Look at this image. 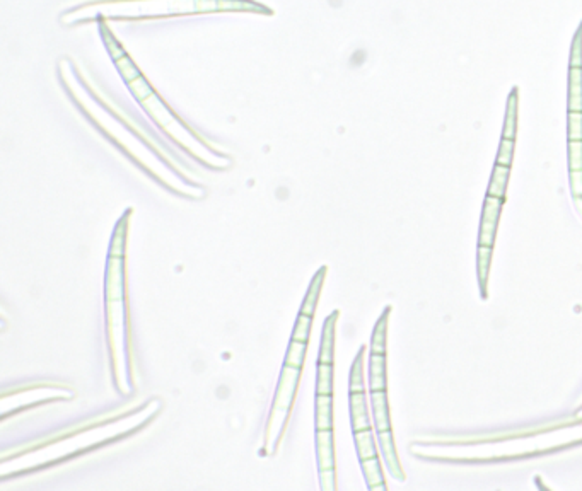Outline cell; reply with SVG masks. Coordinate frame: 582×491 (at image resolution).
<instances>
[{
	"label": "cell",
	"instance_id": "obj_27",
	"mask_svg": "<svg viewBox=\"0 0 582 491\" xmlns=\"http://www.w3.org/2000/svg\"><path fill=\"white\" fill-rule=\"evenodd\" d=\"M570 171H582V140H569Z\"/></svg>",
	"mask_w": 582,
	"mask_h": 491
},
{
	"label": "cell",
	"instance_id": "obj_8",
	"mask_svg": "<svg viewBox=\"0 0 582 491\" xmlns=\"http://www.w3.org/2000/svg\"><path fill=\"white\" fill-rule=\"evenodd\" d=\"M349 402H350V416H352L354 432L372 429L365 393H350Z\"/></svg>",
	"mask_w": 582,
	"mask_h": 491
},
{
	"label": "cell",
	"instance_id": "obj_15",
	"mask_svg": "<svg viewBox=\"0 0 582 491\" xmlns=\"http://www.w3.org/2000/svg\"><path fill=\"white\" fill-rule=\"evenodd\" d=\"M492 263V247L491 246H478L477 251V277L480 294L484 299H487V285H488V271H491Z\"/></svg>",
	"mask_w": 582,
	"mask_h": 491
},
{
	"label": "cell",
	"instance_id": "obj_6",
	"mask_svg": "<svg viewBox=\"0 0 582 491\" xmlns=\"http://www.w3.org/2000/svg\"><path fill=\"white\" fill-rule=\"evenodd\" d=\"M125 258L108 256L105 275V297L106 300L125 299Z\"/></svg>",
	"mask_w": 582,
	"mask_h": 491
},
{
	"label": "cell",
	"instance_id": "obj_31",
	"mask_svg": "<svg viewBox=\"0 0 582 491\" xmlns=\"http://www.w3.org/2000/svg\"><path fill=\"white\" fill-rule=\"evenodd\" d=\"M570 190L576 198L582 196V171H570Z\"/></svg>",
	"mask_w": 582,
	"mask_h": 491
},
{
	"label": "cell",
	"instance_id": "obj_12",
	"mask_svg": "<svg viewBox=\"0 0 582 491\" xmlns=\"http://www.w3.org/2000/svg\"><path fill=\"white\" fill-rule=\"evenodd\" d=\"M369 387L371 391H386V355L371 353L369 358Z\"/></svg>",
	"mask_w": 582,
	"mask_h": 491
},
{
	"label": "cell",
	"instance_id": "obj_4",
	"mask_svg": "<svg viewBox=\"0 0 582 491\" xmlns=\"http://www.w3.org/2000/svg\"><path fill=\"white\" fill-rule=\"evenodd\" d=\"M127 302L122 300H106V328H108V348L111 352V362H116V356L125 355V326Z\"/></svg>",
	"mask_w": 582,
	"mask_h": 491
},
{
	"label": "cell",
	"instance_id": "obj_24",
	"mask_svg": "<svg viewBox=\"0 0 582 491\" xmlns=\"http://www.w3.org/2000/svg\"><path fill=\"white\" fill-rule=\"evenodd\" d=\"M316 394L333 396V363H318Z\"/></svg>",
	"mask_w": 582,
	"mask_h": 491
},
{
	"label": "cell",
	"instance_id": "obj_7",
	"mask_svg": "<svg viewBox=\"0 0 582 491\" xmlns=\"http://www.w3.org/2000/svg\"><path fill=\"white\" fill-rule=\"evenodd\" d=\"M316 457L319 469L335 468L333 430H316Z\"/></svg>",
	"mask_w": 582,
	"mask_h": 491
},
{
	"label": "cell",
	"instance_id": "obj_22",
	"mask_svg": "<svg viewBox=\"0 0 582 491\" xmlns=\"http://www.w3.org/2000/svg\"><path fill=\"white\" fill-rule=\"evenodd\" d=\"M130 212H127L125 217L118 222L115 227V234L111 238V246H109V256H123L125 258V242H127V229H129Z\"/></svg>",
	"mask_w": 582,
	"mask_h": 491
},
{
	"label": "cell",
	"instance_id": "obj_10",
	"mask_svg": "<svg viewBox=\"0 0 582 491\" xmlns=\"http://www.w3.org/2000/svg\"><path fill=\"white\" fill-rule=\"evenodd\" d=\"M338 310H333L323 324L321 348H319L318 363H333V346H335V324L338 321Z\"/></svg>",
	"mask_w": 582,
	"mask_h": 491
},
{
	"label": "cell",
	"instance_id": "obj_11",
	"mask_svg": "<svg viewBox=\"0 0 582 491\" xmlns=\"http://www.w3.org/2000/svg\"><path fill=\"white\" fill-rule=\"evenodd\" d=\"M372 416H374V426L378 432L391 430V420H389L388 394L386 391H371Z\"/></svg>",
	"mask_w": 582,
	"mask_h": 491
},
{
	"label": "cell",
	"instance_id": "obj_16",
	"mask_svg": "<svg viewBox=\"0 0 582 491\" xmlns=\"http://www.w3.org/2000/svg\"><path fill=\"white\" fill-rule=\"evenodd\" d=\"M362 472L365 476V483H367L369 490H386L385 485V476H382L381 462H379V457H371L360 461Z\"/></svg>",
	"mask_w": 582,
	"mask_h": 491
},
{
	"label": "cell",
	"instance_id": "obj_2",
	"mask_svg": "<svg viewBox=\"0 0 582 491\" xmlns=\"http://www.w3.org/2000/svg\"><path fill=\"white\" fill-rule=\"evenodd\" d=\"M101 36L103 40H105L106 47L109 49V55L115 60L116 67H118L122 76L127 79L130 91H132L135 98L142 102V106L147 109V113L152 116V119H154L171 139H175L181 147L186 148L188 152H193L195 157H198V152H207V148L204 147L200 139H198L191 130H188L181 119L173 115L171 109L159 99L158 94L152 91V87L145 82V79L140 76L137 67L133 65V62L129 58V55L123 52L122 47L116 43V40L113 38V34L109 33V30L105 24L101 26Z\"/></svg>",
	"mask_w": 582,
	"mask_h": 491
},
{
	"label": "cell",
	"instance_id": "obj_18",
	"mask_svg": "<svg viewBox=\"0 0 582 491\" xmlns=\"http://www.w3.org/2000/svg\"><path fill=\"white\" fill-rule=\"evenodd\" d=\"M569 111H582V65L570 67Z\"/></svg>",
	"mask_w": 582,
	"mask_h": 491
},
{
	"label": "cell",
	"instance_id": "obj_30",
	"mask_svg": "<svg viewBox=\"0 0 582 491\" xmlns=\"http://www.w3.org/2000/svg\"><path fill=\"white\" fill-rule=\"evenodd\" d=\"M319 485H321L323 491H335L336 490L335 468L319 469Z\"/></svg>",
	"mask_w": 582,
	"mask_h": 491
},
{
	"label": "cell",
	"instance_id": "obj_14",
	"mask_svg": "<svg viewBox=\"0 0 582 491\" xmlns=\"http://www.w3.org/2000/svg\"><path fill=\"white\" fill-rule=\"evenodd\" d=\"M326 270H328L326 266L319 268L318 273H316L313 280H311L310 288H308V294L306 297H304L303 306H301V314H308V316H314L316 314V306H318L319 294H321V287L326 277Z\"/></svg>",
	"mask_w": 582,
	"mask_h": 491
},
{
	"label": "cell",
	"instance_id": "obj_5",
	"mask_svg": "<svg viewBox=\"0 0 582 491\" xmlns=\"http://www.w3.org/2000/svg\"><path fill=\"white\" fill-rule=\"evenodd\" d=\"M504 198L488 196L484 201V210H482L480 232H478V246H491L495 244L497 227H499L500 212H502Z\"/></svg>",
	"mask_w": 582,
	"mask_h": 491
},
{
	"label": "cell",
	"instance_id": "obj_21",
	"mask_svg": "<svg viewBox=\"0 0 582 491\" xmlns=\"http://www.w3.org/2000/svg\"><path fill=\"white\" fill-rule=\"evenodd\" d=\"M364 353H365V346H362L357 353V358L354 360L352 363V370H350V384H349L350 393H365Z\"/></svg>",
	"mask_w": 582,
	"mask_h": 491
},
{
	"label": "cell",
	"instance_id": "obj_17",
	"mask_svg": "<svg viewBox=\"0 0 582 491\" xmlns=\"http://www.w3.org/2000/svg\"><path fill=\"white\" fill-rule=\"evenodd\" d=\"M354 440H356L357 455L360 461L371 457H378V447H376V437L372 429L354 432Z\"/></svg>",
	"mask_w": 582,
	"mask_h": 491
},
{
	"label": "cell",
	"instance_id": "obj_1",
	"mask_svg": "<svg viewBox=\"0 0 582 491\" xmlns=\"http://www.w3.org/2000/svg\"><path fill=\"white\" fill-rule=\"evenodd\" d=\"M87 9L94 12L72 10L69 21L89 19H144V17L175 16V14H200L215 12V10H261L263 7L241 0H105V2L89 3Z\"/></svg>",
	"mask_w": 582,
	"mask_h": 491
},
{
	"label": "cell",
	"instance_id": "obj_26",
	"mask_svg": "<svg viewBox=\"0 0 582 491\" xmlns=\"http://www.w3.org/2000/svg\"><path fill=\"white\" fill-rule=\"evenodd\" d=\"M313 317L314 316H308V314L299 312V316H297V321H296V326H294L292 340L304 341V343H308V341H310L311 326H313Z\"/></svg>",
	"mask_w": 582,
	"mask_h": 491
},
{
	"label": "cell",
	"instance_id": "obj_29",
	"mask_svg": "<svg viewBox=\"0 0 582 491\" xmlns=\"http://www.w3.org/2000/svg\"><path fill=\"white\" fill-rule=\"evenodd\" d=\"M569 140H582V111H569Z\"/></svg>",
	"mask_w": 582,
	"mask_h": 491
},
{
	"label": "cell",
	"instance_id": "obj_28",
	"mask_svg": "<svg viewBox=\"0 0 582 491\" xmlns=\"http://www.w3.org/2000/svg\"><path fill=\"white\" fill-rule=\"evenodd\" d=\"M514 155V140L502 139L499 146V154H497V164L500 165H513Z\"/></svg>",
	"mask_w": 582,
	"mask_h": 491
},
{
	"label": "cell",
	"instance_id": "obj_20",
	"mask_svg": "<svg viewBox=\"0 0 582 491\" xmlns=\"http://www.w3.org/2000/svg\"><path fill=\"white\" fill-rule=\"evenodd\" d=\"M509 174H510V165L495 164V168H493V171H492L491 185H488V196L506 198V190H507V181H509Z\"/></svg>",
	"mask_w": 582,
	"mask_h": 491
},
{
	"label": "cell",
	"instance_id": "obj_19",
	"mask_svg": "<svg viewBox=\"0 0 582 491\" xmlns=\"http://www.w3.org/2000/svg\"><path fill=\"white\" fill-rule=\"evenodd\" d=\"M391 307H386L382 316L376 323L371 338V353H385L386 355V331H388V317Z\"/></svg>",
	"mask_w": 582,
	"mask_h": 491
},
{
	"label": "cell",
	"instance_id": "obj_23",
	"mask_svg": "<svg viewBox=\"0 0 582 491\" xmlns=\"http://www.w3.org/2000/svg\"><path fill=\"white\" fill-rule=\"evenodd\" d=\"M308 353V343L304 341H296L292 340L287 346V355L285 360H283V365L296 367V369H303L304 358H306Z\"/></svg>",
	"mask_w": 582,
	"mask_h": 491
},
{
	"label": "cell",
	"instance_id": "obj_3",
	"mask_svg": "<svg viewBox=\"0 0 582 491\" xmlns=\"http://www.w3.org/2000/svg\"><path fill=\"white\" fill-rule=\"evenodd\" d=\"M301 374H303V369H296V367L290 365H283L282 372H280L279 386H277L272 411H270L267 422V430H265V452L267 454H275L277 448H279L280 440H282L283 432H285L287 422H289L294 399H296Z\"/></svg>",
	"mask_w": 582,
	"mask_h": 491
},
{
	"label": "cell",
	"instance_id": "obj_25",
	"mask_svg": "<svg viewBox=\"0 0 582 491\" xmlns=\"http://www.w3.org/2000/svg\"><path fill=\"white\" fill-rule=\"evenodd\" d=\"M516 122H517V111H516V91L510 94L509 104H507V115H506V125H504V139L514 140L516 137Z\"/></svg>",
	"mask_w": 582,
	"mask_h": 491
},
{
	"label": "cell",
	"instance_id": "obj_13",
	"mask_svg": "<svg viewBox=\"0 0 582 491\" xmlns=\"http://www.w3.org/2000/svg\"><path fill=\"white\" fill-rule=\"evenodd\" d=\"M316 404V430H333V396L318 394Z\"/></svg>",
	"mask_w": 582,
	"mask_h": 491
},
{
	"label": "cell",
	"instance_id": "obj_9",
	"mask_svg": "<svg viewBox=\"0 0 582 491\" xmlns=\"http://www.w3.org/2000/svg\"><path fill=\"white\" fill-rule=\"evenodd\" d=\"M378 440L379 445H381L382 457H385L386 466H388L389 472L395 476L396 479H405V472L400 468L398 455H396V447L395 440H393L391 430H385V432H378Z\"/></svg>",
	"mask_w": 582,
	"mask_h": 491
}]
</instances>
